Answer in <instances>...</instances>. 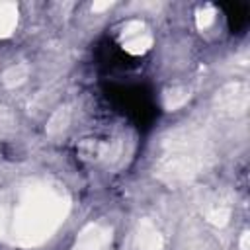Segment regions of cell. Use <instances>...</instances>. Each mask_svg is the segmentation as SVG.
I'll use <instances>...</instances> for the list:
<instances>
[{"label":"cell","mask_w":250,"mask_h":250,"mask_svg":"<svg viewBox=\"0 0 250 250\" xmlns=\"http://www.w3.org/2000/svg\"><path fill=\"white\" fill-rule=\"evenodd\" d=\"M227 219H229V207H215L213 211H209V221L213 225L223 227L227 223Z\"/></svg>","instance_id":"cell-10"},{"label":"cell","mask_w":250,"mask_h":250,"mask_svg":"<svg viewBox=\"0 0 250 250\" xmlns=\"http://www.w3.org/2000/svg\"><path fill=\"white\" fill-rule=\"evenodd\" d=\"M25 78H27V66L25 64H14L8 70H4V74H2V82L10 88L21 84Z\"/></svg>","instance_id":"cell-6"},{"label":"cell","mask_w":250,"mask_h":250,"mask_svg":"<svg viewBox=\"0 0 250 250\" xmlns=\"http://www.w3.org/2000/svg\"><path fill=\"white\" fill-rule=\"evenodd\" d=\"M150 43H152V37L141 21H129L125 25V29H123V47H125V51H129L133 55H141L150 47Z\"/></svg>","instance_id":"cell-2"},{"label":"cell","mask_w":250,"mask_h":250,"mask_svg":"<svg viewBox=\"0 0 250 250\" xmlns=\"http://www.w3.org/2000/svg\"><path fill=\"white\" fill-rule=\"evenodd\" d=\"M111 238V232L98 227V225H88L80 234L72 250H102Z\"/></svg>","instance_id":"cell-3"},{"label":"cell","mask_w":250,"mask_h":250,"mask_svg":"<svg viewBox=\"0 0 250 250\" xmlns=\"http://www.w3.org/2000/svg\"><path fill=\"white\" fill-rule=\"evenodd\" d=\"M188 92L186 90H180V88H174V90H168L166 96H164V105L168 109H176L178 105H182L186 100H188Z\"/></svg>","instance_id":"cell-7"},{"label":"cell","mask_w":250,"mask_h":250,"mask_svg":"<svg viewBox=\"0 0 250 250\" xmlns=\"http://www.w3.org/2000/svg\"><path fill=\"white\" fill-rule=\"evenodd\" d=\"M64 215V203L51 189H29L16 209L18 236L25 242H39L59 225Z\"/></svg>","instance_id":"cell-1"},{"label":"cell","mask_w":250,"mask_h":250,"mask_svg":"<svg viewBox=\"0 0 250 250\" xmlns=\"http://www.w3.org/2000/svg\"><path fill=\"white\" fill-rule=\"evenodd\" d=\"M109 6H111V2H98V4H94V12L105 10V8H109Z\"/></svg>","instance_id":"cell-11"},{"label":"cell","mask_w":250,"mask_h":250,"mask_svg":"<svg viewBox=\"0 0 250 250\" xmlns=\"http://www.w3.org/2000/svg\"><path fill=\"white\" fill-rule=\"evenodd\" d=\"M160 246L162 244L156 229L148 221H143L131 240V250H160Z\"/></svg>","instance_id":"cell-4"},{"label":"cell","mask_w":250,"mask_h":250,"mask_svg":"<svg viewBox=\"0 0 250 250\" xmlns=\"http://www.w3.org/2000/svg\"><path fill=\"white\" fill-rule=\"evenodd\" d=\"M66 123H68V111H66V109H59V111L53 115V119L49 121L47 131H49V133H57V131L64 129Z\"/></svg>","instance_id":"cell-8"},{"label":"cell","mask_w":250,"mask_h":250,"mask_svg":"<svg viewBox=\"0 0 250 250\" xmlns=\"http://www.w3.org/2000/svg\"><path fill=\"white\" fill-rule=\"evenodd\" d=\"M219 100H221V105L229 111H242L248 104V96H246V90L238 84L234 86H229L225 88L221 94H219Z\"/></svg>","instance_id":"cell-5"},{"label":"cell","mask_w":250,"mask_h":250,"mask_svg":"<svg viewBox=\"0 0 250 250\" xmlns=\"http://www.w3.org/2000/svg\"><path fill=\"white\" fill-rule=\"evenodd\" d=\"M213 20H215V10L213 8H203V10H199L197 12V27L199 29H205V27H209L211 23H213Z\"/></svg>","instance_id":"cell-9"},{"label":"cell","mask_w":250,"mask_h":250,"mask_svg":"<svg viewBox=\"0 0 250 250\" xmlns=\"http://www.w3.org/2000/svg\"><path fill=\"white\" fill-rule=\"evenodd\" d=\"M248 238H250V234L244 232V234H242V240H240V248H242V250H248Z\"/></svg>","instance_id":"cell-12"}]
</instances>
